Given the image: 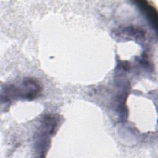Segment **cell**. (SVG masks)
<instances>
[{"mask_svg":"<svg viewBox=\"0 0 158 158\" xmlns=\"http://www.w3.org/2000/svg\"><path fill=\"white\" fill-rule=\"evenodd\" d=\"M41 91V85L36 78H26L19 85H5L1 92V101L7 104L17 99L31 101L36 98Z\"/></svg>","mask_w":158,"mask_h":158,"instance_id":"obj_1","label":"cell"},{"mask_svg":"<svg viewBox=\"0 0 158 158\" xmlns=\"http://www.w3.org/2000/svg\"><path fill=\"white\" fill-rule=\"evenodd\" d=\"M59 118L56 115H45L35 134L34 148L39 156L44 157L47 153L51 143V137L56 132Z\"/></svg>","mask_w":158,"mask_h":158,"instance_id":"obj_2","label":"cell"},{"mask_svg":"<svg viewBox=\"0 0 158 158\" xmlns=\"http://www.w3.org/2000/svg\"><path fill=\"white\" fill-rule=\"evenodd\" d=\"M136 2L141 9L144 11L151 25L156 30L157 27V12L156 9L148 1H139Z\"/></svg>","mask_w":158,"mask_h":158,"instance_id":"obj_3","label":"cell"}]
</instances>
